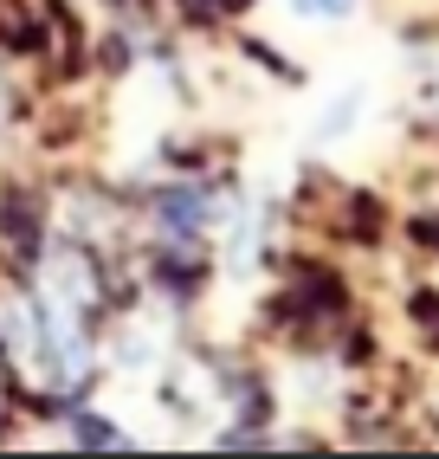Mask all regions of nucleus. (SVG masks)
Instances as JSON below:
<instances>
[{
	"instance_id": "1",
	"label": "nucleus",
	"mask_w": 439,
	"mask_h": 459,
	"mask_svg": "<svg viewBox=\"0 0 439 459\" xmlns=\"http://www.w3.org/2000/svg\"><path fill=\"white\" fill-rule=\"evenodd\" d=\"M162 221H168V227H201V221H207V201H201V195H168V201H162Z\"/></svg>"
},
{
	"instance_id": "2",
	"label": "nucleus",
	"mask_w": 439,
	"mask_h": 459,
	"mask_svg": "<svg viewBox=\"0 0 439 459\" xmlns=\"http://www.w3.org/2000/svg\"><path fill=\"white\" fill-rule=\"evenodd\" d=\"M78 440H90V446H116V434L104 420H78Z\"/></svg>"
},
{
	"instance_id": "3",
	"label": "nucleus",
	"mask_w": 439,
	"mask_h": 459,
	"mask_svg": "<svg viewBox=\"0 0 439 459\" xmlns=\"http://www.w3.org/2000/svg\"><path fill=\"white\" fill-rule=\"evenodd\" d=\"M297 13H349V0H291Z\"/></svg>"
}]
</instances>
